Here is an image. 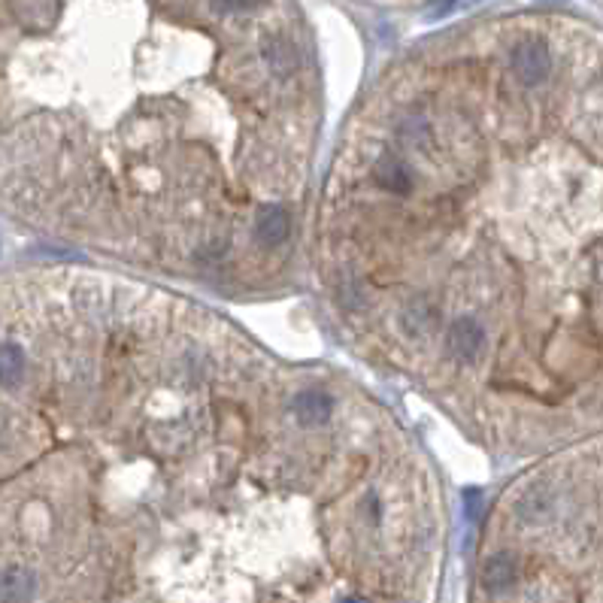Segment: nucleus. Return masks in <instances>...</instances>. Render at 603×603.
<instances>
[{
    "mask_svg": "<svg viewBox=\"0 0 603 603\" xmlns=\"http://www.w3.org/2000/svg\"><path fill=\"white\" fill-rule=\"evenodd\" d=\"M343 603H364V600H358V598H349V600H343Z\"/></svg>",
    "mask_w": 603,
    "mask_h": 603,
    "instance_id": "obj_15",
    "label": "nucleus"
},
{
    "mask_svg": "<svg viewBox=\"0 0 603 603\" xmlns=\"http://www.w3.org/2000/svg\"><path fill=\"white\" fill-rule=\"evenodd\" d=\"M6 437H10V419H6V415L0 412V449L6 446Z\"/></svg>",
    "mask_w": 603,
    "mask_h": 603,
    "instance_id": "obj_14",
    "label": "nucleus"
},
{
    "mask_svg": "<svg viewBox=\"0 0 603 603\" xmlns=\"http://www.w3.org/2000/svg\"><path fill=\"white\" fill-rule=\"evenodd\" d=\"M377 182L382 185L386 191H395V194H410L412 191V176L410 170H406L401 161L395 158H382L377 164Z\"/></svg>",
    "mask_w": 603,
    "mask_h": 603,
    "instance_id": "obj_9",
    "label": "nucleus"
},
{
    "mask_svg": "<svg viewBox=\"0 0 603 603\" xmlns=\"http://www.w3.org/2000/svg\"><path fill=\"white\" fill-rule=\"evenodd\" d=\"M331 406L333 403L324 391H300L295 401H291V412H295V419L300 425L315 428V425H322V421H328Z\"/></svg>",
    "mask_w": 603,
    "mask_h": 603,
    "instance_id": "obj_5",
    "label": "nucleus"
},
{
    "mask_svg": "<svg viewBox=\"0 0 603 603\" xmlns=\"http://www.w3.org/2000/svg\"><path fill=\"white\" fill-rule=\"evenodd\" d=\"M512 70L525 85H540L552 70V55L540 40H525L512 49Z\"/></svg>",
    "mask_w": 603,
    "mask_h": 603,
    "instance_id": "obj_1",
    "label": "nucleus"
},
{
    "mask_svg": "<svg viewBox=\"0 0 603 603\" xmlns=\"http://www.w3.org/2000/svg\"><path fill=\"white\" fill-rule=\"evenodd\" d=\"M261 55H264V64L270 67V73L282 79L297 70V52L285 37H267L264 46H261Z\"/></svg>",
    "mask_w": 603,
    "mask_h": 603,
    "instance_id": "obj_7",
    "label": "nucleus"
},
{
    "mask_svg": "<svg viewBox=\"0 0 603 603\" xmlns=\"http://www.w3.org/2000/svg\"><path fill=\"white\" fill-rule=\"evenodd\" d=\"M437 322H439L437 306L430 304V300H425V297L406 304L403 313H401V324H403V331L410 333V337H428V333L437 331Z\"/></svg>",
    "mask_w": 603,
    "mask_h": 603,
    "instance_id": "obj_6",
    "label": "nucleus"
},
{
    "mask_svg": "<svg viewBox=\"0 0 603 603\" xmlns=\"http://www.w3.org/2000/svg\"><path fill=\"white\" fill-rule=\"evenodd\" d=\"M24 377V352L15 343H0V386L15 388Z\"/></svg>",
    "mask_w": 603,
    "mask_h": 603,
    "instance_id": "obj_10",
    "label": "nucleus"
},
{
    "mask_svg": "<svg viewBox=\"0 0 603 603\" xmlns=\"http://www.w3.org/2000/svg\"><path fill=\"white\" fill-rule=\"evenodd\" d=\"M549 507H552V494L545 492V488H534V492H528L525 497H521L519 516L528 519V521H536L543 512H549Z\"/></svg>",
    "mask_w": 603,
    "mask_h": 603,
    "instance_id": "obj_12",
    "label": "nucleus"
},
{
    "mask_svg": "<svg viewBox=\"0 0 603 603\" xmlns=\"http://www.w3.org/2000/svg\"><path fill=\"white\" fill-rule=\"evenodd\" d=\"M519 570H516V561H512L510 552H501V555L488 558L485 567H483V585L488 591H507L512 582H516Z\"/></svg>",
    "mask_w": 603,
    "mask_h": 603,
    "instance_id": "obj_8",
    "label": "nucleus"
},
{
    "mask_svg": "<svg viewBox=\"0 0 603 603\" xmlns=\"http://www.w3.org/2000/svg\"><path fill=\"white\" fill-rule=\"evenodd\" d=\"M446 346H449V352L455 361L461 364H474L479 352H483L485 346V331L483 324H479L476 319H458L452 322L449 333H446Z\"/></svg>",
    "mask_w": 603,
    "mask_h": 603,
    "instance_id": "obj_2",
    "label": "nucleus"
},
{
    "mask_svg": "<svg viewBox=\"0 0 603 603\" xmlns=\"http://www.w3.org/2000/svg\"><path fill=\"white\" fill-rule=\"evenodd\" d=\"M37 591V580L24 567L0 570V603H31Z\"/></svg>",
    "mask_w": 603,
    "mask_h": 603,
    "instance_id": "obj_4",
    "label": "nucleus"
},
{
    "mask_svg": "<svg viewBox=\"0 0 603 603\" xmlns=\"http://www.w3.org/2000/svg\"><path fill=\"white\" fill-rule=\"evenodd\" d=\"M464 497H467V501H470L467 516H470V519H476V516H479V492H467Z\"/></svg>",
    "mask_w": 603,
    "mask_h": 603,
    "instance_id": "obj_13",
    "label": "nucleus"
},
{
    "mask_svg": "<svg viewBox=\"0 0 603 603\" xmlns=\"http://www.w3.org/2000/svg\"><path fill=\"white\" fill-rule=\"evenodd\" d=\"M288 231H291V218L282 207H264L255 218V240L264 249L282 246V243L288 240Z\"/></svg>",
    "mask_w": 603,
    "mask_h": 603,
    "instance_id": "obj_3",
    "label": "nucleus"
},
{
    "mask_svg": "<svg viewBox=\"0 0 603 603\" xmlns=\"http://www.w3.org/2000/svg\"><path fill=\"white\" fill-rule=\"evenodd\" d=\"M367 304H370V295H367L364 282L343 279V285H340V306L349 309V313H364Z\"/></svg>",
    "mask_w": 603,
    "mask_h": 603,
    "instance_id": "obj_11",
    "label": "nucleus"
}]
</instances>
